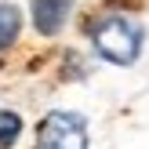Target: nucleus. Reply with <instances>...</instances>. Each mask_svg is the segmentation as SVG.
<instances>
[{
  "label": "nucleus",
  "instance_id": "1",
  "mask_svg": "<svg viewBox=\"0 0 149 149\" xmlns=\"http://www.w3.org/2000/svg\"><path fill=\"white\" fill-rule=\"evenodd\" d=\"M95 51L113 65H135L138 51H142V29L124 15H106L102 22H95L91 29Z\"/></svg>",
  "mask_w": 149,
  "mask_h": 149
},
{
  "label": "nucleus",
  "instance_id": "2",
  "mask_svg": "<svg viewBox=\"0 0 149 149\" xmlns=\"http://www.w3.org/2000/svg\"><path fill=\"white\" fill-rule=\"evenodd\" d=\"M36 149H87V127L80 113L55 109L36 127Z\"/></svg>",
  "mask_w": 149,
  "mask_h": 149
},
{
  "label": "nucleus",
  "instance_id": "3",
  "mask_svg": "<svg viewBox=\"0 0 149 149\" xmlns=\"http://www.w3.org/2000/svg\"><path fill=\"white\" fill-rule=\"evenodd\" d=\"M69 18V0H33V26L40 36H55Z\"/></svg>",
  "mask_w": 149,
  "mask_h": 149
},
{
  "label": "nucleus",
  "instance_id": "4",
  "mask_svg": "<svg viewBox=\"0 0 149 149\" xmlns=\"http://www.w3.org/2000/svg\"><path fill=\"white\" fill-rule=\"evenodd\" d=\"M18 29H22V15H18V7H15V4H0V47L15 44Z\"/></svg>",
  "mask_w": 149,
  "mask_h": 149
},
{
  "label": "nucleus",
  "instance_id": "5",
  "mask_svg": "<svg viewBox=\"0 0 149 149\" xmlns=\"http://www.w3.org/2000/svg\"><path fill=\"white\" fill-rule=\"evenodd\" d=\"M22 135V116L18 113H0V149H11Z\"/></svg>",
  "mask_w": 149,
  "mask_h": 149
}]
</instances>
